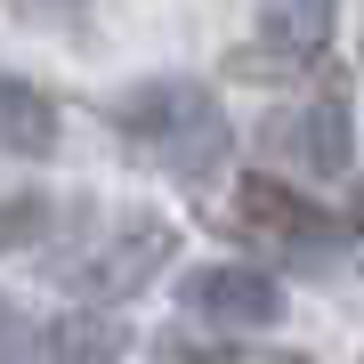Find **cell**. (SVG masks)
<instances>
[{
  "instance_id": "cell-4",
  "label": "cell",
  "mask_w": 364,
  "mask_h": 364,
  "mask_svg": "<svg viewBox=\"0 0 364 364\" xmlns=\"http://www.w3.org/2000/svg\"><path fill=\"white\" fill-rule=\"evenodd\" d=\"M170 251H178V235H170V227L130 219L122 235H105L90 259L73 267V284H81V291H105V299H130L146 275H162V259H170Z\"/></svg>"
},
{
  "instance_id": "cell-12",
  "label": "cell",
  "mask_w": 364,
  "mask_h": 364,
  "mask_svg": "<svg viewBox=\"0 0 364 364\" xmlns=\"http://www.w3.org/2000/svg\"><path fill=\"white\" fill-rule=\"evenodd\" d=\"M284 364H308V356H284Z\"/></svg>"
},
{
  "instance_id": "cell-11",
  "label": "cell",
  "mask_w": 364,
  "mask_h": 364,
  "mask_svg": "<svg viewBox=\"0 0 364 364\" xmlns=\"http://www.w3.org/2000/svg\"><path fill=\"white\" fill-rule=\"evenodd\" d=\"M348 235H356V251H364V186H356V203H348Z\"/></svg>"
},
{
  "instance_id": "cell-5",
  "label": "cell",
  "mask_w": 364,
  "mask_h": 364,
  "mask_svg": "<svg viewBox=\"0 0 364 364\" xmlns=\"http://www.w3.org/2000/svg\"><path fill=\"white\" fill-rule=\"evenodd\" d=\"M267 138L284 146L291 162H308L316 178H332V170H348V97H340V90H316L299 114L275 122Z\"/></svg>"
},
{
  "instance_id": "cell-2",
  "label": "cell",
  "mask_w": 364,
  "mask_h": 364,
  "mask_svg": "<svg viewBox=\"0 0 364 364\" xmlns=\"http://www.w3.org/2000/svg\"><path fill=\"white\" fill-rule=\"evenodd\" d=\"M178 291H186V308H195L203 324H219V332H267L275 316H284V284H275L267 267H195Z\"/></svg>"
},
{
  "instance_id": "cell-9",
  "label": "cell",
  "mask_w": 364,
  "mask_h": 364,
  "mask_svg": "<svg viewBox=\"0 0 364 364\" xmlns=\"http://www.w3.org/2000/svg\"><path fill=\"white\" fill-rule=\"evenodd\" d=\"M57 219V203H41V195H9L0 203V251H16V243H41Z\"/></svg>"
},
{
  "instance_id": "cell-8",
  "label": "cell",
  "mask_w": 364,
  "mask_h": 364,
  "mask_svg": "<svg viewBox=\"0 0 364 364\" xmlns=\"http://www.w3.org/2000/svg\"><path fill=\"white\" fill-rule=\"evenodd\" d=\"M332 9H340V0H275V9H267V41L284 57H316L332 41Z\"/></svg>"
},
{
  "instance_id": "cell-3",
  "label": "cell",
  "mask_w": 364,
  "mask_h": 364,
  "mask_svg": "<svg viewBox=\"0 0 364 364\" xmlns=\"http://www.w3.org/2000/svg\"><path fill=\"white\" fill-rule=\"evenodd\" d=\"M235 227L243 235H275V243L299 251V259H324L332 251V219L308 195H291L284 178H243L235 186Z\"/></svg>"
},
{
  "instance_id": "cell-7",
  "label": "cell",
  "mask_w": 364,
  "mask_h": 364,
  "mask_svg": "<svg viewBox=\"0 0 364 364\" xmlns=\"http://www.w3.org/2000/svg\"><path fill=\"white\" fill-rule=\"evenodd\" d=\"M49 146H57V105L33 81L0 73V154H49Z\"/></svg>"
},
{
  "instance_id": "cell-1",
  "label": "cell",
  "mask_w": 364,
  "mask_h": 364,
  "mask_svg": "<svg viewBox=\"0 0 364 364\" xmlns=\"http://www.w3.org/2000/svg\"><path fill=\"white\" fill-rule=\"evenodd\" d=\"M114 130L170 178H210L227 162V114L203 81H146L114 105Z\"/></svg>"
},
{
  "instance_id": "cell-10",
  "label": "cell",
  "mask_w": 364,
  "mask_h": 364,
  "mask_svg": "<svg viewBox=\"0 0 364 364\" xmlns=\"http://www.w3.org/2000/svg\"><path fill=\"white\" fill-rule=\"evenodd\" d=\"M154 364H251V356H235L227 340H162Z\"/></svg>"
},
{
  "instance_id": "cell-6",
  "label": "cell",
  "mask_w": 364,
  "mask_h": 364,
  "mask_svg": "<svg viewBox=\"0 0 364 364\" xmlns=\"http://www.w3.org/2000/svg\"><path fill=\"white\" fill-rule=\"evenodd\" d=\"M122 332L114 316H97V308H81V316H57L49 340H41V364H122Z\"/></svg>"
}]
</instances>
